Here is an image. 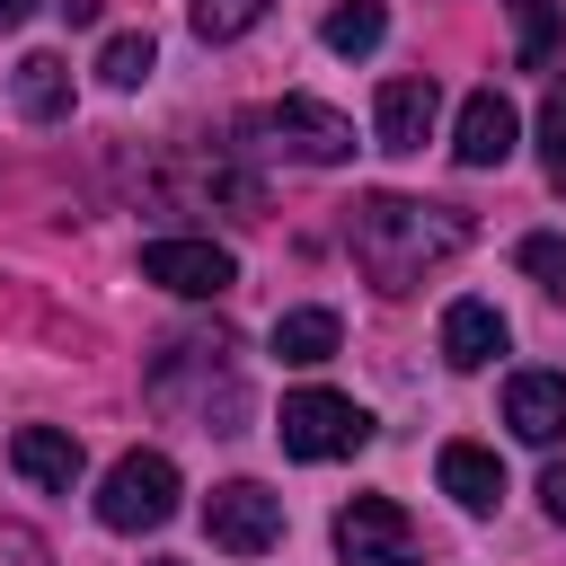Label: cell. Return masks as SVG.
I'll return each instance as SVG.
<instances>
[{"label": "cell", "instance_id": "1", "mask_svg": "<svg viewBox=\"0 0 566 566\" xmlns=\"http://www.w3.org/2000/svg\"><path fill=\"white\" fill-rule=\"evenodd\" d=\"M345 248H354V265L371 274V292H416L442 256H460L469 248V221L451 212V203H416V195H363L354 203V221H345Z\"/></svg>", "mask_w": 566, "mask_h": 566}, {"label": "cell", "instance_id": "2", "mask_svg": "<svg viewBox=\"0 0 566 566\" xmlns=\"http://www.w3.org/2000/svg\"><path fill=\"white\" fill-rule=\"evenodd\" d=\"M274 433H283L292 460H354V451L371 442V416H363L345 389H292L283 416H274Z\"/></svg>", "mask_w": 566, "mask_h": 566}, {"label": "cell", "instance_id": "3", "mask_svg": "<svg viewBox=\"0 0 566 566\" xmlns=\"http://www.w3.org/2000/svg\"><path fill=\"white\" fill-rule=\"evenodd\" d=\"M177 513V460L168 451H124L97 486V522L106 531H159Z\"/></svg>", "mask_w": 566, "mask_h": 566}, {"label": "cell", "instance_id": "4", "mask_svg": "<svg viewBox=\"0 0 566 566\" xmlns=\"http://www.w3.org/2000/svg\"><path fill=\"white\" fill-rule=\"evenodd\" d=\"M256 133H265V150H283V159H301V168H345V159H354V124H345L336 106H318V97L265 106Z\"/></svg>", "mask_w": 566, "mask_h": 566}, {"label": "cell", "instance_id": "5", "mask_svg": "<svg viewBox=\"0 0 566 566\" xmlns=\"http://www.w3.org/2000/svg\"><path fill=\"white\" fill-rule=\"evenodd\" d=\"M203 531H212V548H230V557H265V548L283 539V495L256 486V478H230V486L203 495Z\"/></svg>", "mask_w": 566, "mask_h": 566}, {"label": "cell", "instance_id": "6", "mask_svg": "<svg viewBox=\"0 0 566 566\" xmlns=\"http://www.w3.org/2000/svg\"><path fill=\"white\" fill-rule=\"evenodd\" d=\"M336 557L345 566H416L424 539L389 495H354V504H336Z\"/></svg>", "mask_w": 566, "mask_h": 566}, {"label": "cell", "instance_id": "7", "mask_svg": "<svg viewBox=\"0 0 566 566\" xmlns=\"http://www.w3.org/2000/svg\"><path fill=\"white\" fill-rule=\"evenodd\" d=\"M142 283H159V292H177V301H221V292L239 283V256L212 248V239H150V248H142Z\"/></svg>", "mask_w": 566, "mask_h": 566}, {"label": "cell", "instance_id": "8", "mask_svg": "<svg viewBox=\"0 0 566 566\" xmlns=\"http://www.w3.org/2000/svg\"><path fill=\"white\" fill-rule=\"evenodd\" d=\"M513 142H522V115L504 106V88H469L460 133H451V159H460V168H504Z\"/></svg>", "mask_w": 566, "mask_h": 566}, {"label": "cell", "instance_id": "9", "mask_svg": "<svg viewBox=\"0 0 566 566\" xmlns=\"http://www.w3.org/2000/svg\"><path fill=\"white\" fill-rule=\"evenodd\" d=\"M433 115H442V88L433 80H380V97H371V133H380V150H424V133H433Z\"/></svg>", "mask_w": 566, "mask_h": 566}, {"label": "cell", "instance_id": "10", "mask_svg": "<svg viewBox=\"0 0 566 566\" xmlns=\"http://www.w3.org/2000/svg\"><path fill=\"white\" fill-rule=\"evenodd\" d=\"M9 469H18L27 486L71 495L80 469H88V451H80V433H62V424H18V433H9Z\"/></svg>", "mask_w": 566, "mask_h": 566}, {"label": "cell", "instance_id": "11", "mask_svg": "<svg viewBox=\"0 0 566 566\" xmlns=\"http://www.w3.org/2000/svg\"><path fill=\"white\" fill-rule=\"evenodd\" d=\"M504 424H513L522 442L557 451V442H566V371H513V380H504Z\"/></svg>", "mask_w": 566, "mask_h": 566}, {"label": "cell", "instance_id": "12", "mask_svg": "<svg viewBox=\"0 0 566 566\" xmlns=\"http://www.w3.org/2000/svg\"><path fill=\"white\" fill-rule=\"evenodd\" d=\"M433 478H442V495H451L460 513H495V504H504V460H495L486 442H442Z\"/></svg>", "mask_w": 566, "mask_h": 566}, {"label": "cell", "instance_id": "13", "mask_svg": "<svg viewBox=\"0 0 566 566\" xmlns=\"http://www.w3.org/2000/svg\"><path fill=\"white\" fill-rule=\"evenodd\" d=\"M504 354V310L495 301H451L442 310V363L451 371H486Z\"/></svg>", "mask_w": 566, "mask_h": 566}, {"label": "cell", "instance_id": "14", "mask_svg": "<svg viewBox=\"0 0 566 566\" xmlns=\"http://www.w3.org/2000/svg\"><path fill=\"white\" fill-rule=\"evenodd\" d=\"M9 97H18L27 124H62V115H71V62H62V53H27V62L9 71Z\"/></svg>", "mask_w": 566, "mask_h": 566}, {"label": "cell", "instance_id": "15", "mask_svg": "<svg viewBox=\"0 0 566 566\" xmlns=\"http://www.w3.org/2000/svg\"><path fill=\"white\" fill-rule=\"evenodd\" d=\"M345 345V327H336V310H283L274 318V354L292 363V371H310V363H327Z\"/></svg>", "mask_w": 566, "mask_h": 566}, {"label": "cell", "instance_id": "16", "mask_svg": "<svg viewBox=\"0 0 566 566\" xmlns=\"http://www.w3.org/2000/svg\"><path fill=\"white\" fill-rule=\"evenodd\" d=\"M327 53H380V35H389V9L380 0H345V9H327Z\"/></svg>", "mask_w": 566, "mask_h": 566}, {"label": "cell", "instance_id": "17", "mask_svg": "<svg viewBox=\"0 0 566 566\" xmlns=\"http://www.w3.org/2000/svg\"><path fill=\"white\" fill-rule=\"evenodd\" d=\"M557 0H513V53H522V71H548L557 62Z\"/></svg>", "mask_w": 566, "mask_h": 566}, {"label": "cell", "instance_id": "18", "mask_svg": "<svg viewBox=\"0 0 566 566\" xmlns=\"http://www.w3.org/2000/svg\"><path fill=\"white\" fill-rule=\"evenodd\" d=\"M265 9H274V0H195V9H186V27H195L203 44H230V35H248Z\"/></svg>", "mask_w": 566, "mask_h": 566}, {"label": "cell", "instance_id": "19", "mask_svg": "<svg viewBox=\"0 0 566 566\" xmlns=\"http://www.w3.org/2000/svg\"><path fill=\"white\" fill-rule=\"evenodd\" d=\"M150 71H159L150 35H106V53H97V80H106V88H142Z\"/></svg>", "mask_w": 566, "mask_h": 566}, {"label": "cell", "instance_id": "20", "mask_svg": "<svg viewBox=\"0 0 566 566\" xmlns=\"http://www.w3.org/2000/svg\"><path fill=\"white\" fill-rule=\"evenodd\" d=\"M539 168H548V186L566 195V71H557L548 97H539Z\"/></svg>", "mask_w": 566, "mask_h": 566}, {"label": "cell", "instance_id": "21", "mask_svg": "<svg viewBox=\"0 0 566 566\" xmlns=\"http://www.w3.org/2000/svg\"><path fill=\"white\" fill-rule=\"evenodd\" d=\"M513 256H522V274H531L539 292H566V230H531Z\"/></svg>", "mask_w": 566, "mask_h": 566}, {"label": "cell", "instance_id": "22", "mask_svg": "<svg viewBox=\"0 0 566 566\" xmlns=\"http://www.w3.org/2000/svg\"><path fill=\"white\" fill-rule=\"evenodd\" d=\"M0 566H53L44 531H35V522H0Z\"/></svg>", "mask_w": 566, "mask_h": 566}, {"label": "cell", "instance_id": "23", "mask_svg": "<svg viewBox=\"0 0 566 566\" xmlns=\"http://www.w3.org/2000/svg\"><path fill=\"white\" fill-rule=\"evenodd\" d=\"M539 513L566 531V460H548V469H539Z\"/></svg>", "mask_w": 566, "mask_h": 566}, {"label": "cell", "instance_id": "24", "mask_svg": "<svg viewBox=\"0 0 566 566\" xmlns=\"http://www.w3.org/2000/svg\"><path fill=\"white\" fill-rule=\"evenodd\" d=\"M35 9H44V0H0V27H27Z\"/></svg>", "mask_w": 566, "mask_h": 566}, {"label": "cell", "instance_id": "25", "mask_svg": "<svg viewBox=\"0 0 566 566\" xmlns=\"http://www.w3.org/2000/svg\"><path fill=\"white\" fill-rule=\"evenodd\" d=\"M150 566H186V557H150Z\"/></svg>", "mask_w": 566, "mask_h": 566}]
</instances>
